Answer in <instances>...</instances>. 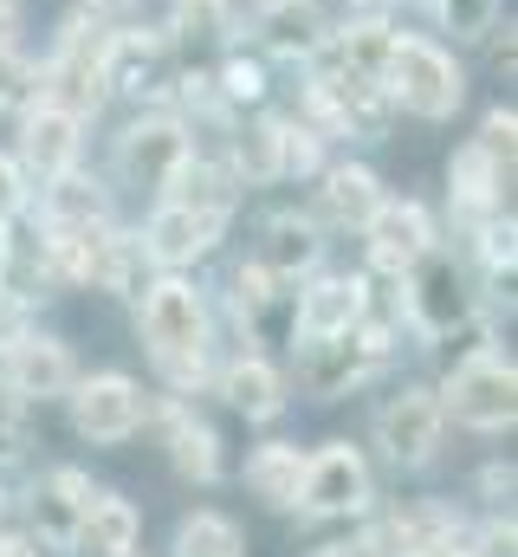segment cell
<instances>
[{"label":"cell","mask_w":518,"mask_h":557,"mask_svg":"<svg viewBox=\"0 0 518 557\" xmlns=\"http://www.w3.org/2000/svg\"><path fill=\"white\" fill-rule=\"evenodd\" d=\"M136 337L169 396H201L214 383V311L188 273H156L136 298Z\"/></svg>","instance_id":"6da1fadb"},{"label":"cell","mask_w":518,"mask_h":557,"mask_svg":"<svg viewBox=\"0 0 518 557\" xmlns=\"http://www.w3.org/2000/svg\"><path fill=\"white\" fill-rule=\"evenodd\" d=\"M402 337V324L388 318L383 305L363 318V324H350L344 337H324V344H298L292 357H298V376H305V389L318 396V403H337V396H350V389H363V383H377L388 363H395V344Z\"/></svg>","instance_id":"7a4b0ae2"},{"label":"cell","mask_w":518,"mask_h":557,"mask_svg":"<svg viewBox=\"0 0 518 557\" xmlns=\"http://www.w3.org/2000/svg\"><path fill=\"white\" fill-rule=\"evenodd\" d=\"M395 292H402L395 305H402V318H408V331L421 344H447L454 331L480 324V285L467 273V260H454L447 247L421 253L408 273L395 278Z\"/></svg>","instance_id":"3957f363"},{"label":"cell","mask_w":518,"mask_h":557,"mask_svg":"<svg viewBox=\"0 0 518 557\" xmlns=\"http://www.w3.org/2000/svg\"><path fill=\"white\" fill-rule=\"evenodd\" d=\"M441 416L447 428H473V434H513L518 421V370L513 357L486 337L480 350H467L447 376H441Z\"/></svg>","instance_id":"277c9868"},{"label":"cell","mask_w":518,"mask_h":557,"mask_svg":"<svg viewBox=\"0 0 518 557\" xmlns=\"http://www.w3.org/2000/svg\"><path fill=\"white\" fill-rule=\"evenodd\" d=\"M383 85H388V98H395V111H408L421 124H454V111L467 104V72L428 33H402L395 39Z\"/></svg>","instance_id":"5b68a950"},{"label":"cell","mask_w":518,"mask_h":557,"mask_svg":"<svg viewBox=\"0 0 518 557\" xmlns=\"http://www.w3.org/2000/svg\"><path fill=\"white\" fill-rule=\"evenodd\" d=\"M104 33L111 26H98V20H85L78 7L65 13V26L52 33V52L39 59V98L46 104H65L72 117H98L104 111V98H111V85H104Z\"/></svg>","instance_id":"8992f818"},{"label":"cell","mask_w":518,"mask_h":557,"mask_svg":"<svg viewBox=\"0 0 518 557\" xmlns=\"http://www.w3.org/2000/svg\"><path fill=\"white\" fill-rule=\"evenodd\" d=\"M182 169H188V124L175 117V104L136 111L124 124V137H118V149H111V175L124 182L130 195L162 201V195H175Z\"/></svg>","instance_id":"52a82bcc"},{"label":"cell","mask_w":518,"mask_h":557,"mask_svg":"<svg viewBox=\"0 0 518 557\" xmlns=\"http://www.w3.org/2000/svg\"><path fill=\"white\" fill-rule=\"evenodd\" d=\"M377 512V473L357 441H324L305 454V486H298V519L318 525H350Z\"/></svg>","instance_id":"ba28073f"},{"label":"cell","mask_w":518,"mask_h":557,"mask_svg":"<svg viewBox=\"0 0 518 557\" xmlns=\"http://www.w3.org/2000/svg\"><path fill=\"white\" fill-rule=\"evenodd\" d=\"M370 434H377V447H383L388 467H402V473L434 467V460H441V441H447L441 396H434L428 383H402V389H388L383 403H377V416H370Z\"/></svg>","instance_id":"9c48e42d"},{"label":"cell","mask_w":518,"mask_h":557,"mask_svg":"<svg viewBox=\"0 0 518 557\" xmlns=\"http://www.w3.org/2000/svg\"><path fill=\"white\" fill-rule=\"evenodd\" d=\"M234 227V208H208V201H149V221H143V247L156 260V273H188L201 267Z\"/></svg>","instance_id":"30bf717a"},{"label":"cell","mask_w":518,"mask_h":557,"mask_svg":"<svg viewBox=\"0 0 518 557\" xmlns=\"http://www.w3.org/2000/svg\"><path fill=\"white\" fill-rule=\"evenodd\" d=\"M175 78H182V65H175L162 26L118 20V26L104 33V85H111V98L124 91L136 104H169V98H175Z\"/></svg>","instance_id":"8fae6325"},{"label":"cell","mask_w":518,"mask_h":557,"mask_svg":"<svg viewBox=\"0 0 518 557\" xmlns=\"http://www.w3.org/2000/svg\"><path fill=\"white\" fill-rule=\"evenodd\" d=\"M65 409H72V428L78 441L91 447H124L149 428V389L124 376V370H98V376H78L65 389Z\"/></svg>","instance_id":"7c38bea8"},{"label":"cell","mask_w":518,"mask_h":557,"mask_svg":"<svg viewBox=\"0 0 518 557\" xmlns=\"http://www.w3.org/2000/svg\"><path fill=\"white\" fill-rule=\"evenodd\" d=\"M377 311V292L370 273H305L292 292V350L298 344H324V337H344L350 324H363Z\"/></svg>","instance_id":"4fadbf2b"},{"label":"cell","mask_w":518,"mask_h":557,"mask_svg":"<svg viewBox=\"0 0 518 557\" xmlns=\"http://www.w3.org/2000/svg\"><path fill=\"white\" fill-rule=\"evenodd\" d=\"M91 473L78 467H52L46 480H33L20 493V525L39 552H65L78 557V532H85V506H91Z\"/></svg>","instance_id":"5bb4252c"},{"label":"cell","mask_w":518,"mask_h":557,"mask_svg":"<svg viewBox=\"0 0 518 557\" xmlns=\"http://www.w3.org/2000/svg\"><path fill=\"white\" fill-rule=\"evenodd\" d=\"M0 383H7L26 409H39V403H65V389L78 383L72 344L52 337V331H39V324L13 331V337L0 344Z\"/></svg>","instance_id":"9a60e30c"},{"label":"cell","mask_w":518,"mask_h":557,"mask_svg":"<svg viewBox=\"0 0 518 557\" xmlns=\"http://www.w3.org/2000/svg\"><path fill=\"white\" fill-rule=\"evenodd\" d=\"M149 428L162 434V454H169V467L188 486H214L227 473V454H221L214 421L201 416L188 396H149Z\"/></svg>","instance_id":"2e32d148"},{"label":"cell","mask_w":518,"mask_h":557,"mask_svg":"<svg viewBox=\"0 0 518 557\" xmlns=\"http://www.w3.org/2000/svg\"><path fill=\"white\" fill-rule=\"evenodd\" d=\"M441 247V227L434 214L415 201V195H383V208L363 221V260H370V278H402L421 253Z\"/></svg>","instance_id":"e0dca14e"},{"label":"cell","mask_w":518,"mask_h":557,"mask_svg":"<svg viewBox=\"0 0 518 557\" xmlns=\"http://www.w3.org/2000/svg\"><path fill=\"white\" fill-rule=\"evenodd\" d=\"M85 117H72L65 104H26L20 111V143H13V162L26 169V182L39 188V182H52V175H65V169H78L85 162Z\"/></svg>","instance_id":"ac0fdd59"},{"label":"cell","mask_w":518,"mask_h":557,"mask_svg":"<svg viewBox=\"0 0 518 557\" xmlns=\"http://www.w3.org/2000/svg\"><path fill=\"white\" fill-rule=\"evenodd\" d=\"M506 195H513V169H506V162H493L473 137L447 156V214H454V227H460V234H473L486 214H499V208H506Z\"/></svg>","instance_id":"d6986e66"},{"label":"cell","mask_w":518,"mask_h":557,"mask_svg":"<svg viewBox=\"0 0 518 557\" xmlns=\"http://www.w3.org/2000/svg\"><path fill=\"white\" fill-rule=\"evenodd\" d=\"M292 278L266 273L254 253L234 267V292H227V305H234V318H240V331H247V344H285L292 350Z\"/></svg>","instance_id":"ffe728a7"},{"label":"cell","mask_w":518,"mask_h":557,"mask_svg":"<svg viewBox=\"0 0 518 557\" xmlns=\"http://www.w3.org/2000/svg\"><path fill=\"white\" fill-rule=\"evenodd\" d=\"M234 416H247V421H279L285 416V403H292V383H285V370L266 357V350H240V357H227V363H214V383H208Z\"/></svg>","instance_id":"44dd1931"},{"label":"cell","mask_w":518,"mask_h":557,"mask_svg":"<svg viewBox=\"0 0 518 557\" xmlns=\"http://www.w3.org/2000/svg\"><path fill=\"white\" fill-rule=\"evenodd\" d=\"M324 247H331V227H318V214L311 208H279V214H266L259 221V247H254V260L266 267V273H279V278H298L305 273H318L324 267Z\"/></svg>","instance_id":"7402d4cb"},{"label":"cell","mask_w":518,"mask_h":557,"mask_svg":"<svg viewBox=\"0 0 518 557\" xmlns=\"http://www.w3.org/2000/svg\"><path fill=\"white\" fill-rule=\"evenodd\" d=\"M318 195H311V214L318 227H337V234H363V221L383 208V175L370 162H324L318 175Z\"/></svg>","instance_id":"603a6c76"},{"label":"cell","mask_w":518,"mask_h":557,"mask_svg":"<svg viewBox=\"0 0 518 557\" xmlns=\"http://www.w3.org/2000/svg\"><path fill=\"white\" fill-rule=\"evenodd\" d=\"M111 221H118V208H111V182H104V175L65 169V175L39 182V227H59V234H104Z\"/></svg>","instance_id":"cb8c5ba5"},{"label":"cell","mask_w":518,"mask_h":557,"mask_svg":"<svg viewBox=\"0 0 518 557\" xmlns=\"http://www.w3.org/2000/svg\"><path fill=\"white\" fill-rule=\"evenodd\" d=\"M370 525L383 532V545H388L395 557H408V552H447V545L467 532L460 506H454V499H434V493L388 506L383 519H370Z\"/></svg>","instance_id":"d4e9b609"},{"label":"cell","mask_w":518,"mask_h":557,"mask_svg":"<svg viewBox=\"0 0 518 557\" xmlns=\"http://www.w3.org/2000/svg\"><path fill=\"white\" fill-rule=\"evenodd\" d=\"M162 39L182 72H201L208 59H221L234 46V13H227V0H175Z\"/></svg>","instance_id":"484cf974"},{"label":"cell","mask_w":518,"mask_h":557,"mask_svg":"<svg viewBox=\"0 0 518 557\" xmlns=\"http://www.w3.org/2000/svg\"><path fill=\"white\" fill-rule=\"evenodd\" d=\"M221 162L234 169L240 188H272L285 182V162H279V111H240L234 131L221 143Z\"/></svg>","instance_id":"4316f807"},{"label":"cell","mask_w":518,"mask_h":557,"mask_svg":"<svg viewBox=\"0 0 518 557\" xmlns=\"http://www.w3.org/2000/svg\"><path fill=\"white\" fill-rule=\"evenodd\" d=\"M331 39V13L318 0H292V7H266L259 13V46L272 59H292V65H311Z\"/></svg>","instance_id":"83f0119b"},{"label":"cell","mask_w":518,"mask_h":557,"mask_svg":"<svg viewBox=\"0 0 518 557\" xmlns=\"http://www.w3.org/2000/svg\"><path fill=\"white\" fill-rule=\"evenodd\" d=\"M149 278H156V260H149L143 234H130V227H104L98 247H91V285L111 292V298H124V305H136Z\"/></svg>","instance_id":"f1b7e54d"},{"label":"cell","mask_w":518,"mask_h":557,"mask_svg":"<svg viewBox=\"0 0 518 557\" xmlns=\"http://www.w3.org/2000/svg\"><path fill=\"white\" fill-rule=\"evenodd\" d=\"M247 493L266 512H298V486H305V447L298 441H259L247 454Z\"/></svg>","instance_id":"f546056e"},{"label":"cell","mask_w":518,"mask_h":557,"mask_svg":"<svg viewBox=\"0 0 518 557\" xmlns=\"http://www.w3.org/2000/svg\"><path fill=\"white\" fill-rule=\"evenodd\" d=\"M143 539V512L118 486H98L85 506V532H78V557H130Z\"/></svg>","instance_id":"4dcf8cb0"},{"label":"cell","mask_w":518,"mask_h":557,"mask_svg":"<svg viewBox=\"0 0 518 557\" xmlns=\"http://www.w3.org/2000/svg\"><path fill=\"white\" fill-rule=\"evenodd\" d=\"M467 240H473V260H480L486 285H493V292H506V305H513V260H518V221H513V208L486 214Z\"/></svg>","instance_id":"1f68e13d"},{"label":"cell","mask_w":518,"mask_h":557,"mask_svg":"<svg viewBox=\"0 0 518 557\" xmlns=\"http://www.w3.org/2000/svg\"><path fill=\"white\" fill-rule=\"evenodd\" d=\"M175 557H247V532L227 512H188L175 525Z\"/></svg>","instance_id":"d6a6232c"},{"label":"cell","mask_w":518,"mask_h":557,"mask_svg":"<svg viewBox=\"0 0 518 557\" xmlns=\"http://www.w3.org/2000/svg\"><path fill=\"white\" fill-rule=\"evenodd\" d=\"M279 162H285V182H311L331 162V143L318 137L305 117H279Z\"/></svg>","instance_id":"836d02e7"},{"label":"cell","mask_w":518,"mask_h":557,"mask_svg":"<svg viewBox=\"0 0 518 557\" xmlns=\"http://www.w3.org/2000/svg\"><path fill=\"white\" fill-rule=\"evenodd\" d=\"M26 104H39V59L13 39V46H0V111L20 117Z\"/></svg>","instance_id":"e575fe53"},{"label":"cell","mask_w":518,"mask_h":557,"mask_svg":"<svg viewBox=\"0 0 518 557\" xmlns=\"http://www.w3.org/2000/svg\"><path fill=\"white\" fill-rule=\"evenodd\" d=\"M434 20H441V33H454V39H486L493 26H499V13H506V0H434L428 7Z\"/></svg>","instance_id":"d590c367"},{"label":"cell","mask_w":518,"mask_h":557,"mask_svg":"<svg viewBox=\"0 0 518 557\" xmlns=\"http://www.w3.org/2000/svg\"><path fill=\"white\" fill-rule=\"evenodd\" d=\"M454 557H518L513 512H486L480 525H467V532H460V545H454Z\"/></svg>","instance_id":"8d00e7d4"},{"label":"cell","mask_w":518,"mask_h":557,"mask_svg":"<svg viewBox=\"0 0 518 557\" xmlns=\"http://www.w3.org/2000/svg\"><path fill=\"white\" fill-rule=\"evenodd\" d=\"M26 447H33V409L0 383V473H13L26 460Z\"/></svg>","instance_id":"74e56055"},{"label":"cell","mask_w":518,"mask_h":557,"mask_svg":"<svg viewBox=\"0 0 518 557\" xmlns=\"http://www.w3.org/2000/svg\"><path fill=\"white\" fill-rule=\"evenodd\" d=\"M473 143H480L493 162H506V169H513V162H518V111H513V104H493V111L480 117V137H473Z\"/></svg>","instance_id":"f35d334b"},{"label":"cell","mask_w":518,"mask_h":557,"mask_svg":"<svg viewBox=\"0 0 518 557\" xmlns=\"http://www.w3.org/2000/svg\"><path fill=\"white\" fill-rule=\"evenodd\" d=\"M473 493H480V506H486V512H513L518 467H513V460H486V467L473 473Z\"/></svg>","instance_id":"ab89813d"},{"label":"cell","mask_w":518,"mask_h":557,"mask_svg":"<svg viewBox=\"0 0 518 557\" xmlns=\"http://www.w3.org/2000/svg\"><path fill=\"white\" fill-rule=\"evenodd\" d=\"M26 208H33V182H26V169L13 162V149H0V227H13Z\"/></svg>","instance_id":"60d3db41"},{"label":"cell","mask_w":518,"mask_h":557,"mask_svg":"<svg viewBox=\"0 0 518 557\" xmlns=\"http://www.w3.org/2000/svg\"><path fill=\"white\" fill-rule=\"evenodd\" d=\"M486 59H493V72H499V78L513 85V65H518V26H513V20L486 33Z\"/></svg>","instance_id":"b9f144b4"},{"label":"cell","mask_w":518,"mask_h":557,"mask_svg":"<svg viewBox=\"0 0 518 557\" xmlns=\"http://www.w3.org/2000/svg\"><path fill=\"white\" fill-rule=\"evenodd\" d=\"M78 13H85V20H98V26H118V20L136 13V0H78Z\"/></svg>","instance_id":"7bdbcfd3"},{"label":"cell","mask_w":518,"mask_h":557,"mask_svg":"<svg viewBox=\"0 0 518 557\" xmlns=\"http://www.w3.org/2000/svg\"><path fill=\"white\" fill-rule=\"evenodd\" d=\"M0 557H39V545L26 539V525H0Z\"/></svg>","instance_id":"ee69618b"},{"label":"cell","mask_w":518,"mask_h":557,"mask_svg":"<svg viewBox=\"0 0 518 557\" xmlns=\"http://www.w3.org/2000/svg\"><path fill=\"white\" fill-rule=\"evenodd\" d=\"M13 278V227H0V285Z\"/></svg>","instance_id":"f6af8a7d"},{"label":"cell","mask_w":518,"mask_h":557,"mask_svg":"<svg viewBox=\"0 0 518 557\" xmlns=\"http://www.w3.org/2000/svg\"><path fill=\"white\" fill-rule=\"evenodd\" d=\"M388 0H350V13H383Z\"/></svg>","instance_id":"bcb514c9"},{"label":"cell","mask_w":518,"mask_h":557,"mask_svg":"<svg viewBox=\"0 0 518 557\" xmlns=\"http://www.w3.org/2000/svg\"><path fill=\"white\" fill-rule=\"evenodd\" d=\"M247 7H254V13H266V7H292V0H247Z\"/></svg>","instance_id":"7dc6e473"},{"label":"cell","mask_w":518,"mask_h":557,"mask_svg":"<svg viewBox=\"0 0 518 557\" xmlns=\"http://www.w3.org/2000/svg\"><path fill=\"white\" fill-rule=\"evenodd\" d=\"M454 545H460V539H454ZM454 545H447V552H408V557H454Z\"/></svg>","instance_id":"c3c4849f"},{"label":"cell","mask_w":518,"mask_h":557,"mask_svg":"<svg viewBox=\"0 0 518 557\" xmlns=\"http://www.w3.org/2000/svg\"><path fill=\"white\" fill-rule=\"evenodd\" d=\"M408 7H434V0H408Z\"/></svg>","instance_id":"681fc988"},{"label":"cell","mask_w":518,"mask_h":557,"mask_svg":"<svg viewBox=\"0 0 518 557\" xmlns=\"http://www.w3.org/2000/svg\"><path fill=\"white\" fill-rule=\"evenodd\" d=\"M130 557H136V552H130Z\"/></svg>","instance_id":"f907efd6"}]
</instances>
